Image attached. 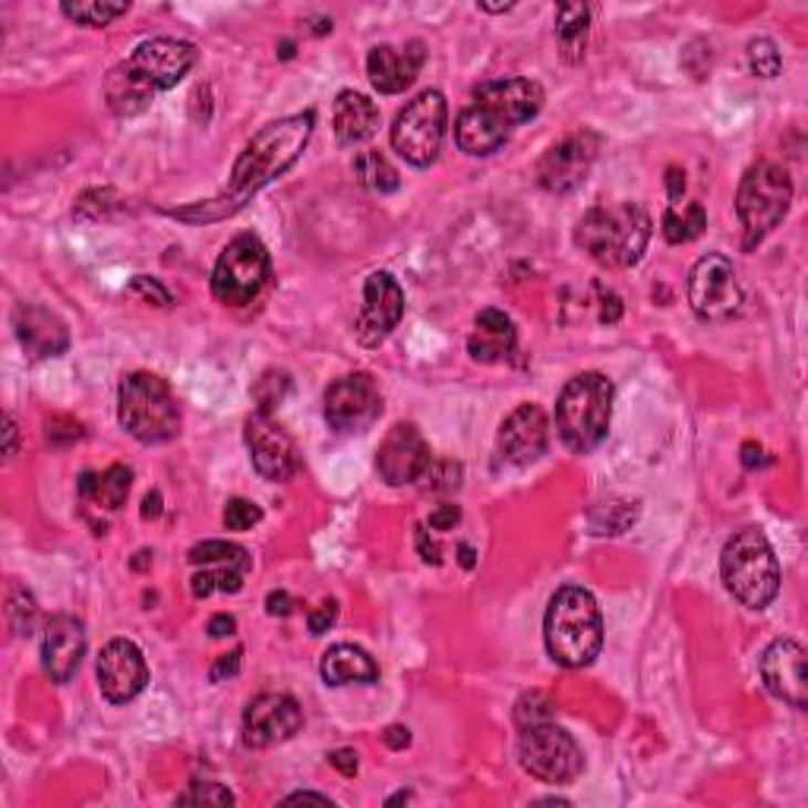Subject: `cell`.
Listing matches in <instances>:
<instances>
[{"label":"cell","instance_id":"8","mask_svg":"<svg viewBox=\"0 0 808 808\" xmlns=\"http://www.w3.org/2000/svg\"><path fill=\"white\" fill-rule=\"evenodd\" d=\"M117 420L133 439L158 445L180 433V405L171 386L155 372H130L117 392Z\"/></svg>","mask_w":808,"mask_h":808},{"label":"cell","instance_id":"17","mask_svg":"<svg viewBox=\"0 0 808 808\" xmlns=\"http://www.w3.org/2000/svg\"><path fill=\"white\" fill-rule=\"evenodd\" d=\"M405 316V291L395 282L389 272H372L367 284H364V306L357 316L354 335L364 348H376L382 345L392 328L401 323Z\"/></svg>","mask_w":808,"mask_h":808},{"label":"cell","instance_id":"23","mask_svg":"<svg viewBox=\"0 0 808 808\" xmlns=\"http://www.w3.org/2000/svg\"><path fill=\"white\" fill-rule=\"evenodd\" d=\"M13 332L22 350L32 360H51L70 348V328L66 323L42 304H20L13 309Z\"/></svg>","mask_w":808,"mask_h":808},{"label":"cell","instance_id":"36","mask_svg":"<svg viewBox=\"0 0 808 808\" xmlns=\"http://www.w3.org/2000/svg\"><path fill=\"white\" fill-rule=\"evenodd\" d=\"M253 559L241 544H228V541H206L190 549V563L193 566H219V563H246Z\"/></svg>","mask_w":808,"mask_h":808},{"label":"cell","instance_id":"9","mask_svg":"<svg viewBox=\"0 0 808 808\" xmlns=\"http://www.w3.org/2000/svg\"><path fill=\"white\" fill-rule=\"evenodd\" d=\"M793 202V180L787 168L774 161H758L745 171L736 193V216L743 221V246L755 250L784 221Z\"/></svg>","mask_w":808,"mask_h":808},{"label":"cell","instance_id":"44","mask_svg":"<svg viewBox=\"0 0 808 808\" xmlns=\"http://www.w3.org/2000/svg\"><path fill=\"white\" fill-rule=\"evenodd\" d=\"M130 294L133 297H143L146 304H155V306H168L171 304V294H168V287H161V284L149 279V275H136L130 284Z\"/></svg>","mask_w":808,"mask_h":808},{"label":"cell","instance_id":"1","mask_svg":"<svg viewBox=\"0 0 808 808\" xmlns=\"http://www.w3.org/2000/svg\"><path fill=\"white\" fill-rule=\"evenodd\" d=\"M313 127H316L313 111H301V114L265 124L263 130L243 146L241 158L234 161L231 180L219 197L193 202V206H180V209H165V216L177 221H190V224H212V221L238 216L260 190H265L272 180H279L287 168L297 165V158L304 155L306 143L313 136Z\"/></svg>","mask_w":808,"mask_h":808},{"label":"cell","instance_id":"21","mask_svg":"<svg viewBox=\"0 0 808 808\" xmlns=\"http://www.w3.org/2000/svg\"><path fill=\"white\" fill-rule=\"evenodd\" d=\"M762 679L765 689L796 711H806L808 679H806V648L793 638H777L762 657Z\"/></svg>","mask_w":808,"mask_h":808},{"label":"cell","instance_id":"43","mask_svg":"<svg viewBox=\"0 0 808 808\" xmlns=\"http://www.w3.org/2000/svg\"><path fill=\"white\" fill-rule=\"evenodd\" d=\"M44 437L51 445H70V442H80L86 433H83V423H76L70 417H51L44 427Z\"/></svg>","mask_w":808,"mask_h":808},{"label":"cell","instance_id":"13","mask_svg":"<svg viewBox=\"0 0 808 808\" xmlns=\"http://www.w3.org/2000/svg\"><path fill=\"white\" fill-rule=\"evenodd\" d=\"M689 304L695 316L707 323H723L739 313L743 287L733 263L723 253H707L689 272Z\"/></svg>","mask_w":808,"mask_h":808},{"label":"cell","instance_id":"33","mask_svg":"<svg viewBox=\"0 0 808 808\" xmlns=\"http://www.w3.org/2000/svg\"><path fill=\"white\" fill-rule=\"evenodd\" d=\"M354 175H357V180H360L367 190L379 193V197L395 193V190H398V183H401V177H398V171L392 168V161L379 153L357 155V158H354Z\"/></svg>","mask_w":808,"mask_h":808},{"label":"cell","instance_id":"30","mask_svg":"<svg viewBox=\"0 0 808 808\" xmlns=\"http://www.w3.org/2000/svg\"><path fill=\"white\" fill-rule=\"evenodd\" d=\"M588 25H590V10L585 3H563L556 7V35H559V44L566 51V57L575 64L581 57V48H585V39H588Z\"/></svg>","mask_w":808,"mask_h":808},{"label":"cell","instance_id":"6","mask_svg":"<svg viewBox=\"0 0 808 808\" xmlns=\"http://www.w3.org/2000/svg\"><path fill=\"white\" fill-rule=\"evenodd\" d=\"M721 575L726 590L748 610H765L780 594V566L774 546L758 527H743L726 541Z\"/></svg>","mask_w":808,"mask_h":808},{"label":"cell","instance_id":"60","mask_svg":"<svg viewBox=\"0 0 808 808\" xmlns=\"http://www.w3.org/2000/svg\"><path fill=\"white\" fill-rule=\"evenodd\" d=\"M481 10H486V13H508L512 3H481Z\"/></svg>","mask_w":808,"mask_h":808},{"label":"cell","instance_id":"45","mask_svg":"<svg viewBox=\"0 0 808 808\" xmlns=\"http://www.w3.org/2000/svg\"><path fill=\"white\" fill-rule=\"evenodd\" d=\"M338 619V604L335 600H323L319 607H313L309 616H306V626H309V634H323L335 626Z\"/></svg>","mask_w":808,"mask_h":808},{"label":"cell","instance_id":"32","mask_svg":"<svg viewBox=\"0 0 808 808\" xmlns=\"http://www.w3.org/2000/svg\"><path fill=\"white\" fill-rule=\"evenodd\" d=\"M707 228V216L701 202H673L663 212V238L670 243H689Z\"/></svg>","mask_w":808,"mask_h":808},{"label":"cell","instance_id":"59","mask_svg":"<svg viewBox=\"0 0 808 808\" xmlns=\"http://www.w3.org/2000/svg\"><path fill=\"white\" fill-rule=\"evenodd\" d=\"M459 553H461V566H464V568H471V566H474V549H471V546L464 544V546H461V549H459Z\"/></svg>","mask_w":808,"mask_h":808},{"label":"cell","instance_id":"34","mask_svg":"<svg viewBox=\"0 0 808 808\" xmlns=\"http://www.w3.org/2000/svg\"><path fill=\"white\" fill-rule=\"evenodd\" d=\"M7 619H10V629L22 638L35 632V622H39V604H35L32 590L22 588L17 578L7 588Z\"/></svg>","mask_w":808,"mask_h":808},{"label":"cell","instance_id":"56","mask_svg":"<svg viewBox=\"0 0 808 808\" xmlns=\"http://www.w3.org/2000/svg\"><path fill=\"white\" fill-rule=\"evenodd\" d=\"M743 464L748 468V471H755V468L767 464L765 449H762L758 442H745V445H743Z\"/></svg>","mask_w":808,"mask_h":808},{"label":"cell","instance_id":"11","mask_svg":"<svg viewBox=\"0 0 808 808\" xmlns=\"http://www.w3.org/2000/svg\"><path fill=\"white\" fill-rule=\"evenodd\" d=\"M272 279L269 250L256 234H238L221 250L212 272V294L224 306L253 304Z\"/></svg>","mask_w":808,"mask_h":808},{"label":"cell","instance_id":"40","mask_svg":"<svg viewBox=\"0 0 808 808\" xmlns=\"http://www.w3.org/2000/svg\"><path fill=\"white\" fill-rule=\"evenodd\" d=\"M423 486L427 490H442V493H449V490H459L461 483V464L455 461H430V468L423 471Z\"/></svg>","mask_w":808,"mask_h":808},{"label":"cell","instance_id":"55","mask_svg":"<svg viewBox=\"0 0 808 808\" xmlns=\"http://www.w3.org/2000/svg\"><path fill=\"white\" fill-rule=\"evenodd\" d=\"M382 743L389 745V748H408L411 745V730L408 726H389L386 733H382Z\"/></svg>","mask_w":808,"mask_h":808},{"label":"cell","instance_id":"38","mask_svg":"<svg viewBox=\"0 0 808 808\" xmlns=\"http://www.w3.org/2000/svg\"><path fill=\"white\" fill-rule=\"evenodd\" d=\"M291 392V379H287V372H279V370H269L253 386V398H256V405H260V415H272L279 405L284 401V395Z\"/></svg>","mask_w":808,"mask_h":808},{"label":"cell","instance_id":"20","mask_svg":"<svg viewBox=\"0 0 808 808\" xmlns=\"http://www.w3.org/2000/svg\"><path fill=\"white\" fill-rule=\"evenodd\" d=\"M430 445L423 442L415 423H395L376 449V471L389 486L417 483L430 468Z\"/></svg>","mask_w":808,"mask_h":808},{"label":"cell","instance_id":"24","mask_svg":"<svg viewBox=\"0 0 808 808\" xmlns=\"http://www.w3.org/2000/svg\"><path fill=\"white\" fill-rule=\"evenodd\" d=\"M86 657V629L76 616H54L44 626L42 667L51 682L64 685L76 676L80 663Z\"/></svg>","mask_w":808,"mask_h":808},{"label":"cell","instance_id":"12","mask_svg":"<svg viewBox=\"0 0 808 808\" xmlns=\"http://www.w3.org/2000/svg\"><path fill=\"white\" fill-rule=\"evenodd\" d=\"M518 762L541 784H571L585 767L581 748L571 739V733L553 721L522 726Z\"/></svg>","mask_w":808,"mask_h":808},{"label":"cell","instance_id":"58","mask_svg":"<svg viewBox=\"0 0 808 808\" xmlns=\"http://www.w3.org/2000/svg\"><path fill=\"white\" fill-rule=\"evenodd\" d=\"M161 515V493L155 490V493H149L146 500H143V518L149 522V518H158Z\"/></svg>","mask_w":808,"mask_h":808},{"label":"cell","instance_id":"3","mask_svg":"<svg viewBox=\"0 0 808 808\" xmlns=\"http://www.w3.org/2000/svg\"><path fill=\"white\" fill-rule=\"evenodd\" d=\"M199 61L193 42L158 35L136 44L130 57L117 64L105 80V98L117 117H133L153 105L158 92L175 88Z\"/></svg>","mask_w":808,"mask_h":808},{"label":"cell","instance_id":"57","mask_svg":"<svg viewBox=\"0 0 808 808\" xmlns=\"http://www.w3.org/2000/svg\"><path fill=\"white\" fill-rule=\"evenodd\" d=\"M284 802H319V806H332V799L323 796V793H313V789H304V793H291Z\"/></svg>","mask_w":808,"mask_h":808},{"label":"cell","instance_id":"47","mask_svg":"<svg viewBox=\"0 0 808 808\" xmlns=\"http://www.w3.org/2000/svg\"><path fill=\"white\" fill-rule=\"evenodd\" d=\"M459 522H461L459 505L445 503L430 512V527H433V531H452V527L459 525Z\"/></svg>","mask_w":808,"mask_h":808},{"label":"cell","instance_id":"35","mask_svg":"<svg viewBox=\"0 0 808 808\" xmlns=\"http://www.w3.org/2000/svg\"><path fill=\"white\" fill-rule=\"evenodd\" d=\"M66 20L88 25V29H105L117 17H124L130 10V3H108V0H83V3H64Z\"/></svg>","mask_w":808,"mask_h":808},{"label":"cell","instance_id":"41","mask_svg":"<svg viewBox=\"0 0 808 808\" xmlns=\"http://www.w3.org/2000/svg\"><path fill=\"white\" fill-rule=\"evenodd\" d=\"M260 522H263V508L250 500H231L224 505V527L228 531H250Z\"/></svg>","mask_w":808,"mask_h":808},{"label":"cell","instance_id":"5","mask_svg":"<svg viewBox=\"0 0 808 808\" xmlns=\"http://www.w3.org/2000/svg\"><path fill=\"white\" fill-rule=\"evenodd\" d=\"M651 231V216L638 202L594 206L578 221L575 243L604 269H629L644 256Z\"/></svg>","mask_w":808,"mask_h":808},{"label":"cell","instance_id":"39","mask_svg":"<svg viewBox=\"0 0 808 808\" xmlns=\"http://www.w3.org/2000/svg\"><path fill=\"white\" fill-rule=\"evenodd\" d=\"M177 806H234V796H231V789H224L221 784L193 780L187 793L177 796Z\"/></svg>","mask_w":808,"mask_h":808},{"label":"cell","instance_id":"27","mask_svg":"<svg viewBox=\"0 0 808 808\" xmlns=\"http://www.w3.org/2000/svg\"><path fill=\"white\" fill-rule=\"evenodd\" d=\"M332 127L342 146H360L379 130V108L367 95L345 88V92H338V98L332 105Z\"/></svg>","mask_w":808,"mask_h":808},{"label":"cell","instance_id":"42","mask_svg":"<svg viewBox=\"0 0 808 808\" xmlns=\"http://www.w3.org/2000/svg\"><path fill=\"white\" fill-rule=\"evenodd\" d=\"M553 721V701L541 695V692H531L525 699L518 701L515 707V723L518 726H534V723Z\"/></svg>","mask_w":808,"mask_h":808},{"label":"cell","instance_id":"25","mask_svg":"<svg viewBox=\"0 0 808 808\" xmlns=\"http://www.w3.org/2000/svg\"><path fill=\"white\" fill-rule=\"evenodd\" d=\"M427 61V48L423 42H408L405 48H392V44H376L367 54V76L376 92L382 95H398L411 86L420 73V66Z\"/></svg>","mask_w":808,"mask_h":808},{"label":"cell","instance_id":"31","mask_svg":"<svg viewBox=\"0 0 808 808\" xmlns=\"http://www.w3.org/2000/svg\"><path fill=\"white\" fill-rule=\"evenodd\" d=\"M253 568V559L246 563H219V566H209L206 571H197L193 581H190V590L193 597H209V594H238L243 588V578L246 571Z\"/></svg>","mask_w":808,"mask_h":808},{"label":"cell","instance_id":"14","mask_svg":"<svg viewBox=\"0 0 808 808\" xmlns=\"http://www.w3.org/2000/svg\"><path fill=\"white\" fill-rule=\"evenodd\" d=\"M382 415V395L367 372H350L326 392V420L338 433H364Z\"/></svg>","mask_w":808,"mask_h":808},{"label":"cell","instance_id":"15","mask_svg":"<svg viewBox=\"0 0 808 808\" xmlns=\"http://www.w3.org/2000/svg\"><path fill=\"white\" fill-rule=\"evenodd\" d=\"M600 149V136L581 130L566 136L563 143H556L549 153L541 158L537 165V180L546 193H556V197H566L571 190H578L588 177L590 165L597 158Z\"/></svg>","mask_w":808,"mask_h":808},{"label":"cell","instance_id":"18","mask_svg":"<svg viewBox=\"0 0 808 808\" xmlns=\"http://www.w3.org/2000/svg\"><path fill=\"white\" fill-rule=\"evenodd\" d=\"M95 679L98 689L111 704H127L133 701L149 682V667L143 651L133 644L130 638H114L102 648L98 663H95Z\"/></svg>","mask_w":808,"mask_h":808},{"label":"cell","instance_id":"4","mask_svg":"<svg viewBox=\"0 0 808 808\" xmlns=\"http://www.w3.org/2000/svg\"><path fill=\"white\" fill-rule=\"evenodd\" d=\"M544 638L549 657L566 667H590L604 648V616L594 594L581 585H566L553 594L544 616Z\"/></svg>","mask_w":808,"mask_h":808},{"label":"cell","instance_id":"52","mask_svg":"<svg viewBox=\"0 0 808 808\" xmlns=\"http://www.w3.org/2000/svg\"><path fill=\"white\" fill-rule=\"evenodd\" d=\"M17 439H20L17 420H13V415H3V455H7V461L17 455Z\"/></svg>","mask_w":808,"mask_h":808},{"label":"cell","instance_id":"53","mask_svg":"<svg viewBox=\"0 0 808 808\" xmlns=\"http://www.w3.org/2000/svg\"><path fill=\"white\" fill-rule=\"evenodd\" d=\"M600 319L604 323H619V316H622V304H619V297L607 291V294H600Z\"/></svg>","mask_w":808,"mask_h":808},{"label":"cell","instance_id":"16","mask_svg":"<svg viewBox=\"0 0 808 808\" xmlns=\"http://www.w3.org/2000/svg\"><path fill=\"white\" fill-rule=\"evenodd\" d=\"M304 726V711L291 695L265 692L243 711V743L250 748H272L297 736Z\"/></svg>","mask_w":808,"mask_h":808},{"label":"cell","instance_id":"7","mask_svg":"<svg viewBox=\"0 0 808 808\" xmlns=\"http://www.w3.org/2000/svg\"><path fill=\"white\" fill-rule=\"evenodd\" d=\"M612 417V382L604 372H578L566 382V389L556 401V430L566 449L588 455L594 452Z\"/></svg>","mask_w":808,"mask_h":808},{"label":"cell","instance_id":"61","mask_svg":"<svg viewBox=\"0 0 808 808\" xmlns=\"http://www.w3.org/2000/svg\"><path fill=\"white\" fill-rule=\"evenodd\" d=\"M408 799H411V793H398V796H392V799H389V806H398V802H408Z\"/></svg>","mask_w":808,"mask_h":808},{"label":"cell","instance_id":"54","mask_svg":"<svg viewBox=\"0 0 808 808\" xmlns=\"http://www.w3.org/2000/svg\"><path fill=\"white\" fill-rule=\"evenodd\" d=\"M667 193H670V199L673 202H679L682 199V193H685V171L682 168H667Z\"/></svg>","mask_w":808,"mask_h":808},{"label":"cell","instance_id":"48","mask_svg":"<svg viewBox=\"0 0 808 808\" xmlns=\"http://www.w3.org/2000/svg\"><path fill=\"white\" fill-rule=\"evenodd\" d=\"M206 632H209V638H228V634L238 632V619L228 616V612H216V616L209 619Z\"/></svg>","mask_w":808,"mask_h":808},{"label":"cell","instance_id":"10","mask_svg":"<svg viewBox=\"0 0 808 808\" xmlns=\"http://www.w3.org/2000/svg\"><path fill=\"white\" fill-rule=\"evenodd\" d=\"M449 124V105L439 88H423L392 124V149L415 168H430L439 158Z\"/></svg>","mask_w":808,"mask_h":808},{"label":"cell","instance_id":"29","mask_svg":"<svg viewBox=\"0 0 808 808\" xmlns=\"http://www.w3.org/2000/svg\"><path fill=\"white\" fill-rule=\"evenodd\" d=\"M133 486V471L124 464H111L105 474H83L80 478V496L86 503L98 505V508H108L117 512L120 505L127 503V493Z\"/></svg>","mask_w":808,"mask_h":808},{"label":"cell","instance_id":"49","mask_svg":"<svg viewBox=\"0 0 808 808\" xmlns=\"http://www.w3.org/2000/svg\"><path fill=\"white\" fill-rule=\"evenodd\" d=\"M265 610L269 616H291L294 612V600H291V594L287 590H272L269 597H265Z\"/></svg>","mask_w":808,"mask_h":808},{"label":"cell","instance_id":"28","mask_svg":"<svg viewBox=\"0 0 808 808\" xmlns=\"http://www.w3.org/2000/svg\"><path fill=\"white\" fill-rule=\"evenodd\" d=\"M319 673L326 679V685H350V682L370 685V682L379 679V667L357 644H332L326 654H323Z\"/></svg>","mask_w":808,"mask_h":808},{"label":"cell","instance_id":"22","mask_svg":"<svg viewBox=\"0 0 808 808\" xmlns=\"http://www.w3.org/2000/svg\"><path fill=\"white\" fill-rule=\"evenodd\" d=\"M546 442H549V427H546V415L537 405H518L512 415L505 417L503 427H500V439H496V449H500V459L508 464H518L527 468L541 459L546 452Z\"/></svg>","mask_w":808,"mask_h":808},{"label":"cell","instance_id":"37","mask_svg":"<svg viewBox=\"0 0 808 808\" xmlns=\"http://www.w3.org/2000/svg\"><path fill=\"white\" fill-rule=\"evenodd\" d=\"M780 66H784V57H780L777 44L770 42V39H752L748 42V70L758 80H777L780 76Z\"/></svg>","mask_w":808,"mask_h":808},{"label":"cell","instance_id":"2","mask_svg":"<svg viewBox=\"0 0 808 808\" xmlns=\"http://www.w3.org/2000/svg\"><path fill=\"white\" fill-rule=\"evenodd\" d=\"M544 108V88L534 80L508 76L483 83L471 105L455 120V143L471 158H486L500 153L505 139L527 120H534Z\"/></svg>","mask_w":808,"mask_h":808},{"label":"cell","instance_id":"26","mask_svg":"<svg viewBox=\"0 0 808 808\" xmlns=\"http://www.w3.org/2000/svg\"><path fill=\"white\" fill-rule=\"evenodd\" d=\"M515 323L505 316L503 309H481L478 323H474V332L468 338V354L478 360V364H503L512 357L515 350Z\"/></svg>","mask_w":808,"mask_h":808},{"label":"cell","instance_id":"51","mask_svg":"<svg viewBox=\"0 0 808 808\" xmlns=\"http://www.w3.org/2000/svg\"><path fill=\"white\" fill-rule=\"evenodd\" d=\"M417 549H420V556H423V563H433V566H439L442 563V549L437 546V541H430L427 537V527L420 525L417 527Z\"/></svg>","mask_w":808,"mask_h":808},{"label":"cell","instance_id":"46","mask_svg":"<svg viewBox=\"0 0 808 808\" xmlns=\"http://www.w3.org/2000/svg\"><path fill=\"white\" fill-rule=\"evenodd\" d=\"M241 660H243V651L238 648V651H231V654H224L216 660V667L209 670V679L212 682H228V679H234L238 673H241Z\"/></svg>","mask_w":808,"mask_h":808},{"label":"cell","instance_id":"19","mask_svg":"<svg viewBox=\"0 0 808 808\" xmlns=\"http://www.w3.org/2000/svg\"><path fill=\"white\" fill-rule=\"evenodd\" d=\"M243 437H246V449H250V459H253V468H256L260 478L272 483H282L294 478V471L301 464L297 445H294V439L287 437L272 417L256 411V415L246 420Z\"/></svg>","mask_w":808,"mask_h":808},{"label":"cell","instance_id":"50","mask_svg":"<svg viewBox=\"0 0 808 808\" xmlns=\"http://www.w3.org/2000/svg\"><path fill=\"white\" fill-rule=\"evenodd\" d=\"M328 765L338 767L345 777H354V774H357V752H354V748H335V752L328 755Z\"/></svg>","mask_w":808,"mask_h":808}]
</instances>
